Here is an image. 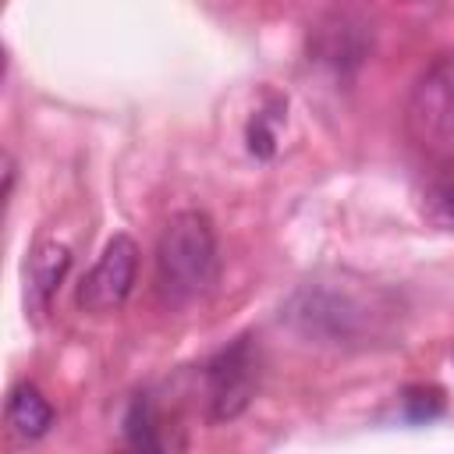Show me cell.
<instances>
[{
    "label": "cell",
    "mask_w": 454,
    "mask_h": 454,
    "mask_svg": "<svg viewBox=\"0 0 454 454\" xmlns=\"http://www.w3.org/2000/svg\"><path fill=\"white\" fill-rule=\"evenodd\" d=\"M71 270V252L57 241H43L35 245V252L28 255V301L35 309H46L50 298L57 294L60 280Z\"/></svg>",
    "instance_id": "8"
},
{
    "label": "cell",
    "mask_w": 454,
    "mask_h": 454,
    "mask_svg": "<svg viewBox=\"0 0 454 454\" xmlns=\"http://www.w3.org/2000/svg\"><path fill=\"white\" fill-rule=\"evenodd\" d=\"M273 149H277V135H273V128L266 124V117L255 114V117L248 121V153L266 160V156H273Z\"/></svg>",
    "instance_id": "11"
},
{
    "label": "cell",
    "mask_w": 454,
    "mask_h": 454,
    "mask_svg": "<svg viewBox=\"0 0 454 454\" xmlns=\"http://www.w3.org/2000/svg\"><path fill=\"white\" fill-rule=\"evenodd\" d=\"M401 404H404V415H408L411 422H429V419L443 415V390L419 383V387H408V390H404Z\"/></svg>",
    "instance_id": "10"
},
{
    "label": "cell",
    "mask_w": 454,
    "mask_h": 454,
    "mask_svg": "<svg viewBox=\"0 0 454 454\" xmlns=\"http://www.w3.org/2000/svg\"><path fill=\"white\" fill-rule=\"evenodd\" d=\"M387 316L390 305H383L376 291L365 294L333 280L301 284L284 305V319L319 344H369V337L383 333Z\"/></svg>",
    "instance_id": "1"
},
{
    "label": "cell",
    "mask_w": 454,
    "mask_h": 454,
    "mask_svg": "<svg viewBox=\"0 0 454 454\" xmlns=\"http://www.w3.org/2000/svg\"><path fill=\"white\" fill-rule=\"evenodd\" d=\"M216 277V234L206 213L181 209L156 241V280L170 301L202 294Z\"/></svg>",
    "instance_id": "2"
},
{
    "label": "cell",
    "mask_w": 454,
    "mask_h": 454,
    "mask_svg": "<svg viewBox=\"0 0 454 454\" xmlns=\"http://www.w3.org/2000/svg\"><path fill=\"white\" fill-rule=\"evenodd\" d=\"M372 46V28L362 14L348 11V7H337L330 14H323L309 35V50L316 60L330 64L333 71H344V67H358L365 60Z\"/></svg>",
    "instance_id": "6"
},
{
    "label": "cell",
    "mask_w": 454,
    "mask_h": 454,
    "mask_svg": "<svg viewBox=\"0 0 454 454\" xmlns=\"http://www.w3.org/2000/svg\"><path fill=\"white\" fill-rule=\"evenodd\" d=\"M124 436L135 450H160L163 436H160V419L149 397H135L128 415H124Z\"/></svg>",
    "instance_id": "9"
},
{
    "label": "cell",
    "mask_w": 454,
    "mask_h": 454,
    "mask_svg": "<svg viewBox=\"0 0 454 454\" xmlns=\"http://www.w3.org/2000/svg\"><path fill=\"white\" fill-rule=\"evenodd\" d=\"M11 192H14V160L4 156V199H11Z\"/></svg>",
    "instance_id": "13"
},
{
    "label": "cell",
    "mask_w": 454,
    "mask_h": 454,
    "mask_svg": "<svg viewBox=\"0 0 454 454\" xmlns=\"http://www.w3.org/2000/svg\"><path fill=\"white\" fill-rule=\"evenodd\" d=\"M4 415H7V426H11L21 440H39L43 433H50V426H53V419H57L53 404H50V401L43 397V390L32 387V383H18V387L7 394Z\"/></svg>",
    "instance_id": "7"
},
{
    "label": "cell",
    "mask_w": 454,
    "mask_h": 454,
    "mask_svg": "<svg viewBox=\"0 0 454 454\" xmlns=\"http://www.w3.org/2000/svg\"><path fill=\"white\" fill-rule=\"evenodd\" d=\"M202 380H206L209 419L213 422L238 419L259 387V348L252 344V337H238L227 348H220L206 362Z\"/></svg>",
    "instance_id": "4"
},
{
    "label": "cell",
    "mask_w": 454,
    "mask_h": 454,
    "mask_svg": "<svg viewBox=\"0 0 454 454\" xmlns=\"http://www.w3.org/2000/svg\"><path fill=\"white\" fill-rule=\"evenodd\" d=\"M404 128L426 156H454V57H440L422 71L404 106Z\"/></svg>",
    "instance_id": "3"
},
{
    "label": "cell",
    "mask_w": 454,
    "mask_h": 454,
    "mask_svg": "<svg viewBox=\"0 0 454 454\" xmlns=\"http://www.w3.org/2000/svg\"><path fill=\"white\" fill-rule=\"evenodd\" d=\"M135 277H138V245L128 234H114L103 255L96 259V266L78 284V309L92 316L121 309L135 287Z\"/></svg>",
    "instance_id": "5"
},
{
    "label": "cell",
    "mask_w": 454,
    "mask_h": 454,
    "mask_svg": "<svg viewBox=\"0 0 454 454\" xmlns=\"http://www.w3.org/2000/svg\"><path fill=\"white\" fill-rule=\"evenodd\" d=\"M433 202H436V216H440L443 223H454V192L443 188V192L433 195Z\"/></svg>",
    "instance_id": "12"
}]
</instances>
